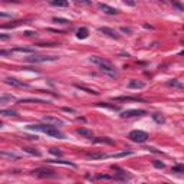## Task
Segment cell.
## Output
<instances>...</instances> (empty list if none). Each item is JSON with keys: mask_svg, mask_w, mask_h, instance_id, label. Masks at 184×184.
I'll list each match as a JSON object with an SVG mask.
<instances>
[{"mask_svg": "<svg viewBox=\"0 0 184 184\" xmlns=\"http://www.w3.org/2000/svg\"><path fill=\"white\" fill-rule=\"evenodd\" d=\"M88 158L89 160H101V158H107V154H104V152H92V154H88Z\"/></svg>", "mask_w": 184, "mask_h": 184, "instance_id": "2e32d148", "label": "cell"}, {"mask_svg": "<svg viewBox=\"0 0 184 184\" xmlns=\"http://www.w3.org/2000/svg\"><path fill=\"white\" fill-rule=\"evenodd\" d=\"M24 152H28V154H32V156H36V157H40V151H38L36 148H23Z\"/></svg>", "mask_w": 184, "mask_h": 184, "instance_id": "484cf974", "label": "cell"}, {"mask_svg": "<svg viewBox=\"0 0 184 184\" xmlns=\"http://www.w3.org/2000/svg\"><path fill=\"white\" fill-rule=\"evenodd\" d=\"M152 165H154V167H156V168H164L165 167V164L164 163H161V161H152Z\"/></svg>", "mask_w": 184, "mask_h": 184, "instance_id": "1f68e13d", "label": "cell"}, {"mask_svg": "<svg viewBox=\"0 0 184 184\" xmlns=\"http://www.w3.org/2000/svg\"><path fill=\"white\" fill-rule=\"evenodd\" d=\"M160 2H165V0H160Z\"/></svg>", "mask_w": 184, "mask_h": 184, "instance_id": "7bdbcfd3", "label": "cell"}, {"mask_svg": "<svg viewBox=\"0 0 184 184\" xmlns=\"http://www.w3.org/2000/svg\"><path fill=\"white\" fill-rule=\"evenodd\" d=\"M132 151H124V152H118V154H112V156H108V157H112V158H121V157H125V156H131Z\"/></svg>", "mask_w": 184, "mask_h": 184, "instance_id": "4316f807", "label": "cell"}, {"mask_svg": "<svg viewBox=\"0 0 184 184\" xmlns=\"http://www.w3.org/2000/svg\"><path fill=\"white\" fill-rule=\"evenodd\" d=\"M124 3H125V5H130V6H134V5H135L132 0H124Z\"/></svg>", "mask_w": 184, "mask_h": 184, "instance_id": "f35d334b", "label": "cell"}, {"mask_svg": "<svg viewBox=\"0 0 184 184\" xmlns=\"http://www.w3.org/2000/svg\"><path fill=\"white\" fill-rule=\"evenodd\" d=\"M33 173H36V174H38L39 177H46V178H55V177H56V174H55L53 171H51V170H45V168L36 170V171H33Z\"/></svg>", "mask_w": 184, "mask_h": 184, "instance_id": "30bf717a", "label": "cell"}, {"mask_svg": "<svg viewBox=\"0 0 184 184\" xmlns=\"http://www.w3.org/2000/svg\"><path fill=\"white\" fill-rule=\"evenodd\" d=\"M121 30H122L124 33H132V30H131V29H130V28H122V29H121Z\"/></svg>", "mask_w": 184, "mask_h": 184, "instance_id": "74e56055", "label": "cell"}, {"mask_svg": "<svg viewBox=\"0 0 184 184\" xmlns=\"http://www.w3.org/2000/svg\"><path fill=\"white\" fill-rule=\"evenodd\" d=\"M167 85L168 86H173V88H180V89H184V84L183 82H180L177 79H170L167 82Z\"/></svg>", "mask_w": 184, "mask_h": 184, "instance_id": "9a60e30c", "label": "cell"}, {"mask_svg": "<svg viewBox=\"0 0 184 184\" xmlns=\"http://www.w3.org/2000/svg\"><path fill=\"white\" fill-rule=\"evenodd\" d=\"M114 101H118V102H144V99L138 98V96H115Z\"/></svg>", "mask_w": 184, "mask_h": 184, "instance_id": "8992f818", "label": "cell"}, {"mask_svg": "<svg viewBox=\"0 0 184 184\" xmlns=\"http://www.w3.org/2000/svg\"><path fill=\"white\" fill-rule=\"evenodd\" d=\"M51 154H53V156H58V157H61L62 156V151H61V148H56V147H52L51 150Z\"/></svg>", "mask_w": 184, "mask_h": 184, "instance_id": "f546056e", "label": "cell"}, {"mask_svg": "<svg viewBox=\"0 0 184 184\" xmlns=\"http://www.w3.org/2000/svg\"><path fill=\"white\" fill-rule=\"evenodd\" d=\"M145 111L144 109H127L121 112V117L122 118H130V117H141V115H145Z\"/></svg>", "mask_w": 184, "mask_h": 184, "instance_id": "5b68a950", "label": "cell"}, {"mask_svg": "<svg viewBox=\"0 0 184 184\" xmlns=\"http://www.w3.org/2000/svg\"><path fill=\"white\" fill-rule=\"evenodd\" d=\"M13 96L12 95H2V98H0V104H6V101H13Z\"/></svg>", "mask_w": 184, "mask_h": 184, "instance_id": "f1b7e54d", "label": "cell"}, {"mask_svg": "<svg viewBox=\"0 0 184 184\" xmlns=\"http://www.w3.org/2000/svg\"><path fill=\"white\" fill-rule=\"evenodd\" d=\"M16 111H13V109H2L0 111V115H3V117H13V115H16Z\"/></svg>", "mask_w": 184, "mask_h": 184, "instance_id": "d4e9b609", "label": "cell"}, {"mask_svg": "<svg viewBox=\"0 0 184 184\" xmlns=\"http://www.w3.org/2000/svg\"><path fill=\"white\" fill-rule=\"evenodd\" d=\"M88 35H89V30L86 28H79L76 30V38L78 39H86L88 38Z\"/></svg>", "mask_w": 184, "mask_h": 184, "instance_id": "5bb4252c", "label": "cell"}, {"mask_svg": "<svg viewBox=\"0 0 184 184\" xmlns=\"http://www.w3.org/2000/svg\"><path fill=\"white\" fill-rule=\"evenodd\" d=\"M152 117V119H154V121H156L157 124H164L165 122V118H164V115H161V114H152L151 115Z\"/></svg>", "mask_w": 184, "mask_h": 184, "instance_id": "ffe728a7", "label": "cell"}, {"mask_svg": "<svg viewBox=\"0 0 184 184\" xmlns=\"http://www.w3.org/2000/svg\"><path fill=\"white\" fill-rule=\"evenodd\" d=\"M20 104L23 102H39V104H47V101H42V99H36V98H26V99H20Z\"/></svg>", "mask_w": 184, "mask_h": 184, "instance_id": "7402d4cb", "label": "cell"}, {"mask_svg": "<svg viewBox=\"0 0 184 184\" xmlns=\"http://www.w3.org/2000/svg\"><path fill=\"white\" fill-rule=\"evenodd\" d=\"M145 150H148V151H151V152H157V154H160L161 151H158V150H156V148H152V147H147Z\"/></svg>", "mask_w": 184, "mask_h": 184, "instance_id": "e575fe53", "label": "cell"}, {"mask_svg": "<svg viewBox=\"0 0 184 184\" xmlns=\"http://www.w3.org/2000/svg\"><path fill=\"white\" fill-rule=\"evenodd\" d=\"M78 134H81V135H84V137H86V138H89V140H92V138H94V135H92V131L86 130V128H79V130H78Z\"/></svg>", "mask_w": 184, "mask_h": 184, "instance_id": "ac0fdd59", "label": "cell"}, {"mask_svg": "<svg viewBox=\"0 0 184 184\" xmlns=\"http://www.w3.org/2000/svg\"><path fill=\"white\" fill-rule=\"evenodd\" d=\"M42 121L49 124V125H53V127H62L63 125V121L59 119L58 117H53V115H45L42 118Z\"/></svg>", "mask_w": 184, "mask_h": 184, "instance_id": "3957f363", "label": "cell"}, {"mask_svg": "<svg viewBox=\"0 0 184 184\" xmlns=\"http://www.w3.org/2000/svg\"><path fill=\"white\" fill-rule=\"evenodd\" d=\"M94 144H114V140L108 137H98V138H92Z\"/></svg>", "mask_w": 184, "mask_h": 184, "instance_id": "4fadbf2b", "label": "cell"}, {"mask_svg": "<svg viewBox=\"0 0 184 184\" xmlns=\"http://www.w3.org/2000/svg\"><path fill=\"white\" fill-rule=\"evenodd\" d=\"M96 178L98 180H101V178H104V180H111V178H114V177H111V175H96Z\"/></svg>", "mask_w": 184, "mask_h": 184, "instance_id": "836d02e7", "label": "cell"}, {"mask_svg": "<svg viewBox=\"0 0 184 184\" xmlns=\"http://www.w3.org/2000/svg\"><path fill=\"white\" fill-rule=\"evenodd\" d=\"M51 3L53 6H58V7H68L69 6V2L68 0H51Z\"/></svg>", "mask_w": 184, "mask_h": 184, "instance_id": "e0dca14e", "label": "cell"}, {"mask_svg": "<svg viewBox=\"0 0 184 184\" xmlns=\"http://www.w3.org/2000/svg\"><path fill=\"white\" fill-rule=\"evenodd\" d=\"M174 6L177 7V9H180V10H183V12H184V5H181V3H177V2H175Z\"/></svg>", "mask_w": 184, "mask_h": 184, "instance_id": "d590c367", "label": "cell"}, {"mask_svg": "<svg viewBox=\"0 0 184 184\" xmlns=\"http://www.w3.org/2000/svg\"><path fill=\"white\" fill-rule=\"evenodd\" d=\"M128 88H131V89H142V88H145V82L137 81V79H131L128 82Z\"/></svg>", "mask_w": 184, "mask_h": 184, "instance_id": "8fae6325", "label": "cell"}, {"mask_svg": "<svg viewBox=\"0 0 184 184\" xmlns=\"http://www.w3.org/2000/svg\"><path fill=\"white\" fill-rule=\"evenodd\" d=\"M24 35H26V36H30V35H36V33L35 32H24Z\"/></svg>", "mask_w": 184, "mask_h": 184, "instance_id": "60d3db41", "label": "cell"}, {"mask_svg": "<svg viewBox=\"0 0 184 184\" xmlns=\"http://www.w3.org/2000/svg\"><path fill=\"white\" fill-rule=\"evenodd\" d=\"M47 163H51V164H65V165H71V167H76V164L71 163V161H65V160H47Z\"/></svg>", "mask_w": 184, "mask_h": 184, "instance_id": "d6986e66", "label": "cell"}, {"mask_svg": "<svg viewBox=\"0 0 184 184\" xmlns=\"http://www.w3.org/2000/svg\"><path fill=\"white\" fill-rule=\"evenodd\" d=\"M89 61L92 63L99 66V71L105 73V75H108L109 78H117L118 76V71L115 69V66H112V63H109L108 61H105L104 58H99V56H91Z\"/></svg>", "mask_w": 184, "mask_h": 184, "instance_id": "6da1fadb", "label": "cell"}, {"mask_svg": "<svg viewBox=\"0 0 184 184\" xmlns=\"http://www.w3.org/2000/svg\"><path fill=\"white\" fill-rule=\"evenodd\" d=\"M58 56H30L26 61L30 63H43V62H51V61H56Z\"/></svg>", "mask_w": 184, "mask_h": 184, "instance_id": "277c9868", "label": "cell"}, {"mask_svg": "<svg viewBox=\"0 0 184 184\" xmlns=\"http://www.w3.org/2000/svg\"><path fill=\"white\" fill-rule=\"evenodd\" d=\"M98 107H102V108L112 109V111H119V107H117V105H111V104H108V102H99Z\"/></svg>", "mask_w": 184, "mask_h": 184, "instance_id": "44dd1931", "label": "cell"}, {"mask_svg": "<svg viewBox=\"0 0 184 184\" xmlns=\"http://www.w3.org/2000/svg\"><path fill=\"white\" fill-rule=\"evenodd\" d=\"M53 22H55V23H62V24L69 23V20L68 19H62V17H53Z\"/></svg>", "mask_w": 184, "mask_h": 184, "instance_id": "4dcf8cb0", "label": "cell"}, {"mask_svg": "<svg viewBox=\"0 0 184 184\" xmlns=\"http://www.w3.org/2000/svg\"><path fill=\"white\" fill-rule=\"evenodd\" d=\"M171 171H174V173H184V164H177L175 167L171 168Z\"/></svg>", "mask_w": 184, "mask_h": 184, "instance_id": "83f0119b", "label": "cell"}, {"mask_svg": "<svg viewBox=\"0 0 184 184\" xmlns=\"http://www.w3.org/2000/svg\"><path fill=\"white\" fill-rule=\"evenodd\" d=\"M128 138H130L131 141H134V142H140V144H142V142H145L150 137H148V134H147L145 131H141V130H135V131H131V132H130Z\"/></svg>", "mask_w": 184, "mask_h": 184, "instance_id": "7a4b0ae2", "label": "cell"}, {"mask_svg": "<svg viewBox=\"0 0 184 184\" xmlns=\"http://www.w3.org/2000/svg\"><path fill=\"white\" fill-rule=\"evenodd\" d=\"M62 109H63L65 112H71V114L75 112V109H72V108H66V107H65V108H62Z\"/></svg>", "mask_w": 184, "mask_h": 184, "instance_id": "8d00e7d4", "label": "cell"}, {"mask_svg": "<svg viewBox=\"0 0 184 184\" xmlns=\"http://www.w3.org/2000/svg\"><path fill=\"white\" fill-rule=\"evenodd\" d=\"M5 82L7 84V85H12V86H16V88H29L28 84H24V82H22V81H17L14 79V78H6Z\"/></svg>", "mask_w": 184, "mask_h": 184, "instance_id": "52a82bcc", "label": "cell"}, {"mask_svg": "<svg viewBox=\"0 0 184 184\" xmlns=\"http://www.w3.org/2000/svg\"><path fill=\"white\" fill-rule=\"evenodd\" d=\"M183 28H184V26H183Z\"/></svg>", "mask_w": 184, "mask_h": 184, "instance_id": "ee69618b", "label": "cell"}, {"mask_svg": "<svg viewBox=\"0 0 184 184\" xmlns=\"http://www.w3.org/2000/svg\"><path fill=\"white\" fill-rule=\"evenodd\" d=\"M180 55H181V56H184V51H181V52H180Z\"/></svg>", "mask_w": 184, "mask_h": 184, "instance_id": "b9f144b4", "label": "cell"}, {"mask_svg": "<svg viewBox=\"0 0 184 184\" xmlns=\"http://www.w3.org/2000/svg\"><path fill=\"white\" fill-rule=\"evenodd\" d=\"M75 86L78 88V89H82V91H85V92H88V94H92V95H98V92L94 89H91V88H86V86L84 85H78V84H75Z\"/></svg>", "mask_w": 184, "mask_h": 184, "instance_id": "cb8c5ba5", "label": "cell"}, {"mask_svg": "<svg viewBox=\"0 0 184 184\" xmlns=\"http://www.w3.org/2000/svg\"><path fill=\"white\" fill-rule=\"evenodd\" d=\"M0 154H2V157H6V158H10V160H19V156H16V154H13V152L2 151Z\"/></svg>", "mask_w": 184, "mask_h": 184, "instance_id": "603a6c76", "label": "cell"}, {"mask_svg": "<svg viewBox=\"0 0 184 184\" xmlns=\"http://www.w3.org/2000/svg\"><path fill=\"white\" fill-rule=\"evenodd\" d=\"M0 39H2V40H7V39H9V36L3 33V35H0Z\"/></svg>", "mask_w": 184, "mask_h": 184, "instance_id": "ab89813d", "label": "cell"}, {"mask_svg": "<svg viewBox=\"0 0 184 184\" xmlns=\"http://www.w3.org/2000/svg\"><path fill=\"white\" fill-rule=\"evenodd\" d=\"M78 5H92V0H73Z\"/></svg>", "mask_w": 184, "mask_h": 184, "instance_id": "d6a6232c", "label": "cell"}, {"mask_svg": "<svg viewBox=\"0 0 184 184\" xmlns=\"http://www.w3.org/2000/svg\"><path fill=\"white\" fill-rule=\"evenodd\" d=\"M98 30H99L101 33L107 35V36H109V38H112V39H119V35L117 33V30H114V29H111V28H99Z\"/></svg>", "mask_w": 184, "mask_h": 184, "instance_id": "9c48e42d", "label": "cell"}, {"mask_svg": "<svg viewBox=\"0 0 184 184\" xmlns=\"http://www.w3.org/2000/svg\"><path fill=\"white\" fill-rule=\"evenodd\" d=\"M98 7L102 10L104 13H107V14H118V13H119L118 9H115V7H111V6L105 5V3H98Z\"/></svg>", "mask_w": 184, "mask_h": 184, "instance_id": "ba28073f", "label": "cell"}, {"mask_svg": "<svg viewBox=\"0 0 184 184\" xmlns=\"http://www.w3.org/2000/svg\"><path fill=\"white\" fill-rule=\"evenodd\" d=\"M35 52V49L33 47H14V49H12L9 53H33Z\"/></svg>", "mask_w": 184, "mask_h": 184, "instance_id": "7c38bea8", "label": "cell"}]
</instances>
